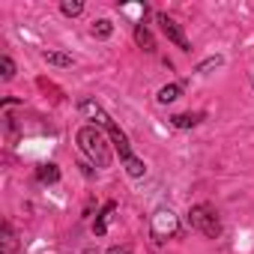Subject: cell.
Masks as SVG:
<instances>
[{
	"instance_id": "1",
	"label": "cell",
	"mask_w": 254,
	"mask_h": 254,
	"mask_svg": "<svg viewBox=\"0 0 254 254\" xmlns=\"http://www.w3.org/2000/svg\"><path fill=\"white\" fill-rule=\"evenodd\" d=\"M78 147L90 156V162L96 168H108L111 165V150H108V138L99 126H81L78 129Z\"/></svg>"
},
{
	"instance_id": "2",
	"label": "cell",
	"mask_w": 254,
	"mask_h": 254,
	"mask_svg": "<svg viewBox=\"0 0 254 254\" xmlns=\"http://www.w3.org/2000/svg\"><path fill=\"white\" fill-rule=\"evenodd\" d=\"M102 129L108 132V138L114 141V147H117V153H120V159H123V165H126V171H129V177H144V162L132 153V147H129V138H126V132L120 129V126L114 123V120H108Z\"/></svg>"
},
{
	"instance_id": "3",
	"label": "cell",
	"mask_w": 254,
	"mask_h": 254,
	"mask_svg": "<svg viewBox=\"0 0 254 254\" xmlns=\"http://www.w3.org/2000/svg\"><path fill=\"white\" fill-rule=\"evenodd\" d=\"M189 221H191L194 230H200V233L209 236V239H218V236H221L218 212H215L209 203H197V206H191V209H189Z\"/></svg>"
},
{
	"instance_id": "4",
	"label": "cell",
	"mask_w": 254,
	"mask_h": 254,
	"mask_svg": "<svg viewBox=\"0 0 254 254\" xmlns=\"http://www.w3.org/2000/svg\"><path fill=\"white\" fill-rule=\"evenodd\" d=\"M177 230H180V221H177V215L171 212V209H156V215H153V239L156 242H165L168 236H177Z\"/></svg>"
},
{
	"instance_id": "5",
	"label": "cell",
	"mask_w": 254,
	"mask_h": 254,
	"mask_svg": "<svg viewBox=\"0 0 254 254\" xmlns=\"http://www.w3.org/2000/svg\"><path fill=\"white\" fill-rule=\"evenodd\" d=\"M159 24H162V33L180 48V51H191V45H189V39H186V33H183V27L171 18V15H159Z\"/></svg>"
},
{
	"instance_id": "6",
	"label": "cell",
	"mask_w": 254,
	"mask_h": 254,
	"mask_svg": "<svg viewBox=\"0 0 254 254\" xmlns=\"http://www.w3.org/2000/svg\"><path fill=\"white\" fill-rule=\"evenodd\" d=\"M135 42H138L147 54H153V51H156V39H153V33H150L144 24H138V27H135Z\"/></svg>"
},
{
	"instance_id": "7",
	"label": "cell",
	"mask_w": 254,
	"mask_h": 254,
	"mask_svg": "<svg viewBox=\"0 0 254 254\" xmlns=\"http://www.w3.org/2000/svg\"><path fill=\"white\" fill-rule=\"evenodd\" d=\"M114 209H117V203H105V209L99 212V218H96V224H93V230H96V236H105V230H108V221H111V215H114Z\"/></svg>"
},
{
	"instance_id": "8",
	"label": "cell",
	"mask_w": 254,
	"mask_h": 254,
	"mask_svg": "<svg viewBox=\"0 0 254 254\" xmlns=\"http://www.w3.org/2000/svg\"><path fill=\"white\" fill-rule=\"evenodd\" d=\"M171 120H174L177 129H191V126H197V123L203 120V114H177V117H171Z\"/></svg>"
},
{
	"instance_id": "9",
	"label": "cell",
	"mask_w": 254,
	"mask_h": 254,
	"mask_svg": "<svg viewBox=\"0 0 254 254\" xmlns=\"http://www.w3.org/2000/svg\"><path fill=\"white\" fill-rule=\"evenodd\" d=\"M42 57H45V63H51V66H63V69H66V66H72V57H69V54H63V51H45Z\"/></svg>"
},
{
	"instance_id": "10",
	"label": "cell",
	"mask_w": 254,
	"mask_h": 254,
	"mask_svg": "<svg viewBox=\"0 0 254 254\" xmlns=\"http://www.w3.org/2000/svg\"><path fill=\"white\" fill-rule=\"evenodd\" d=\"M36 177H39V183H57L60 180V168L57 165H42L36 171Z\"/></svg>"
},
{
	"instance_id": "11",
	"label": "cell",
	"mask_w": 254,
	"mask_h": 254,
	"mask_svg": "<svg viewBox=\"0 0 254 254\" xmlns=\"http://www.w3.org/2000/svg\"><path fill=\"white\" fill-rule=\"evenodd\" d=\"M177 96H180V84H168V87H162V90H159V96H156V99H159V105H171Z\"/></svg>"
},
{
	"instance_id": "12",
	"label": "cell",
	"mask_w": 254,
	"mask_h": 254,
	"mask_svg": "<svg viewBox=\"0 0 254 254\" xmlns=\"http://www.w3.org/2000/svg\"><path fill=\"white\" fill-rule=\"evenodd\" d=\"M114 33V27H111V21L108 18H99L96 24H93V36H99V39H108Z\"/></svg>"
},
{
	"instance_id": "13",
	"label": "cell",
	"mask_w": 254,
	"mask_h": 254,
	"mask_svg": "<svg viewBox=\"0 0 254 254\" xmlns=\"http://www.w3.org/2000/svg\"><path fill=\"white\" fill-rule=\"evenodd\" d=\"M66 15H81L84 12V3H81V0H63V6H60Z\"/></svg>"
},
{
	"instance_id": "14",
	"label": "cell",
	"mask_w": 254,
	"mask_h": 254,
	"mask_svg": "<svg viewBox=\"0 0 254 254\" xmlns=\"http://www.w3.org/2000/svg\"><path fill=\"white\" fill-rule=\"evenodd\" d=\"M0 66H3V78H6V81H9V78L15 75V63H12V60H9L6 54H3V57H0Z\"/></svg>"
},
{
	"instance_id": "15",
	"label": "cell",
	"mask_w": 254,
	"mask_h": 254,
	"mask_svg": "<svg viewBox=\"0 0 254 254\" xmlns=\"http://www.w3.org/2000/svg\"><path fill=\"white\" fill-rule=\"evenodd\" d=\"M212 66H221V57H212V60L200 63V66H197V72H206V69H212Z\"/></svg>"
},
{
	"instance_id": "16",
	"label": "cell",
	"mask_w": 254,
	"mask_h": 254,
	"mask_svg": "<svg viewBox=\"0 0 254 254\" xmlns=\"http://www.w3.org/2000/svg\"><path fill=\"white\" fill-rule=\"evenodd\" d=\"M108 254H129V245H120V248H111Z\"/></svg>"
}]
</instances>
